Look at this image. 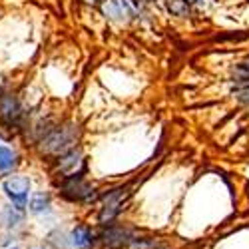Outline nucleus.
Segmentation results:
<instances>
[{
	"mask_svg": "<svg viewBox=\"0 0 249 249\" xmlns=\"http://www.w3.org/2000/svg\"><path fill=\"white\" fill-rule=\"evenodd\" d=\"M76 140H78V128L74 124H66L62 128L50 130L42 140H40V152L44 156H62L70 152L76 146Z\"/></svg>",
	"mask_w": 249,
	"mask_h": 249,
	"instance_id": "f257e3e1",
	"label": "nucleus"
},
{
	"mask_svg": "<svg viewBox=\"0 0 249 249\" xmlns=\"http://www.w3.org/2000/svg\"><path fill=\"white\" fill-rule=\"evenodd\" d=\"M30 188H32V181L26 176H14L4 179L2 183V190L6 194V197L12 201V205L16 210L22 212L24 207L28 205V196H30Z\"/></svg>",
	"mask_w": 249,
	"mask_h": 249,
	"instance_id": "f03ea898",
	"label": "nucleus"
},
{
	"mask_svg": "<svg viewBox=\"0 0 249 249\" xmlns=\"http://www.w3.org/2000/svg\"><path fill=\"white\" fill-rule=\"evenodd\" d=\"M84 156H82L80 150L72 148L70 152L58 156V161H56V174L66 179V178H74V176H82L84 174Z\"/></svg>",
	"mask_w": 249,
	"mask_h": 249,
	"instance_id": "7ed1b4c3",
	"label": "nucleus"
},
{
	"mask_svg": "<svg viewBox=\"0 0 249 249\" xmlns=\"http://www.w3.org/2000/svg\"><path fill=\"white\" fill-rule=\"evenodd\" d=\"M62 196L70 201H90L94 199V188L82 176H74L62 183Z\"/></svg>",
	"mask_w": 249,
	"mask_h": 249,
	"instance_id": "20e7f679",
	"label": "nucleus"
},
{
	"mask_svg": "<svg viewBox=\"0 0 249 249\" xmlns=\"http://www.w3.org/2000/svg\"><path fill=\"white\" fill-rule=\"evenodd\" d=\"M124 199H126V190L124 188L114 190V192H110V194H106L102 197V210H100V215H98L102 225H108L118 217V213L122 212Z\"/></svg>",
	"mask_w": 249,
	"mask_h": 249,
	"instance_id": "39448f33",
	"label": "nucleus"
},
{
	"mask_svg": "<svg viewBox=\"0 0 249 249\" xmlns=\"http://www.w3.org/2000/svg\"><path fill=\"white\" fill-rule=\"evenodd\" d=\"M100 241L104 247H108V249H120L124 245H128L132 241V233L128 230H124V227H106V230L102 231L100 235Z\"/></svg>",
	"mask_w": 249,
	"mask_h": 249,
	"instance_id": "423d86ee",
	"label": "nucleus"
},
{
	"mask_svg": "<svg viewBox=\"0 0 249 249\" xmlns=\"http://www.w3.org/2000/svg\"><path fill=\"white\" fill-rule=\"evenodd\" d=\"M70 239H72V245H76L78 249H92L94 245V235L86 225H76L70 233Z\"/></svg>",
	"mask_w": 249,
	"mask_h": 249,
	"instance_id": "0eeeda50",
	"label": "nucleus"
},
{
	"mask_svg": "<svg viewBox=\"0 0 249 249\" xmlns=\"http://www.w3.org/2000/svg\"><path fill=\"white\" fill-rule=\"evenodd\" d=\"M16 154L10 150V148H4V146H0V174H6L10 172L14 165H16Z\"/></svg>",
	"mask_w": 249,
	"mask_h": 249,
	"instance_id": "6e6552de",
	"label": "nucleus"
},
{
	"mask_svg": "<svg viewBox=\"0 0 249 249\" xmlns=\"http://www.w3.org/2000/svg\"><path fill=\"white\" fill-rule=\"evenodd\" d=\"M28 207L32 213H44L50 210V197L46 194H36V196H32Z\"/></svg>",
	"mask_w": 249,
	"mask_h": 249,
	"instance_id": "1a4fd4ad",
	"label": "nucleus"
},
{
	"mask_svg": "<svg viewBox=\"0 0 249 249\" xmlns=\"http://www.w3.org/2000/svg\"><path fill=\"white\" fill-rule=\"evenodd\" d=\"M130 249H158V243L154 239H132Z\"/></svg>",
	"mask_w": 249,
	"mask_h": 249,
	"instance_id": "9d476101",
	"label": "nucleus"
},
{
	"mask_svg": "<svg viewBox=\"0 0 249 249\" xmlns=\"http://www.w3.org/2000/svg\"><path fill=\"white\" fill-rule=\"evenodd\" d=\"M32 249H44V247H32Z\"/></svg>",
	"mask_w": 249,
	"mask_h": 249,
	"instance_id": "9b49d317",
	"label": "nucleus"
},
{
	"mask_svg": "<svg viewBox=\"0 0 249 249\" xmlns=\"http://www.w3.org/2000/svg\"><path fill=\"white\" fill-rule=\"evenodd\" d=\"M10 249H18V247H10Z\"/></svg>",
	"mask_w": 249,
	"mask_h": 249,
	"instance_id": "f8f14e48",
	"label": "nucleus"
}]
</instances>
